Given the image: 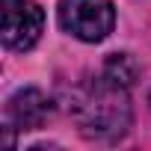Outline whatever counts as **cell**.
<instances>
[{"instance_id": "4", "label": "cell", "mask_w": 151, "mask_h": 151, "mask_svg": "<svg viewBox=\"0 0 151 151\" xmlns=\"http://www.w3.org/2000/svg\"><path fill=\"white\" fill-rule=\"evenodd\" d=\"M3 116L12 130H39L53 116V101L42 89L27 86V89H18L15 95H9Z\"/></svg>"}, {"instance_id": "1", "label": "cell", "mask_w": 151, "mask_h": 151, "mask_svg": "<svg viewBox=\"0 0 151 151\" xmlns=\"http://www.w3.org/2000/svg\"><path fill=\"white\" fill-rule=\"evenodd\" d=\"M71 116L80 136L89 142L113 145L127 136L133 124L130 86L116 80L104 68L92 77L80 80L71 92Z\"/></svg>"}, {"instance_id": "2", "label": "cell", "mask_w": 151, "mask_h": 151, "mask_svg": "<svg viewBox=\"0 0 151 151\" xmlns=\"http://www.w3.org/2000/svg\"><path fill=\"white\" fill-rule=\"evenodd\" d=\"M56 21L71 39L98 45L116 27V6L113 0H59Z\"/></svg>"}, {"instance_id": "3", "label": "cell", "mask_w": 151, "mask_h": 151, "mask_svg": "<svg viewBox=\"0 0 151 151\" xmlns=\"http://www.w3.org/2000/svg\"><path fill=\"white\" fill-rule=\"evenodd\" d=\"M45 33V12L33 0H0V39L12 53H27Z\"/></svg>"}, {"instance_id": "5", "label": "cell", "mask_w": 151, "mask_h": 151, "mask_svg": "<svg viewBox=\"0 0 151 151\" xmlns=\"http://www.w3.org/2000/svg\"><path fill=\"white\" fill-rule=\"evenodd\" d=\"M104 71L113 74L116 80H122L124 86H133L136 83V74H139V65L130 53H110L104 59Z\"/></svg>"}, {"instance_id": "6", "label": "cell", "mask_w": 151, "mask_h": 151, "mask_svg": "<svg viewBox=\"0 0 151 151\" xmlns=\"http://www.w3.org/2000/svg\"><path fill=\"white\" fill-rule=\"evenodd\" d=\"M148 113H151V86H148Z\"/></svg>"}]
</instances>
